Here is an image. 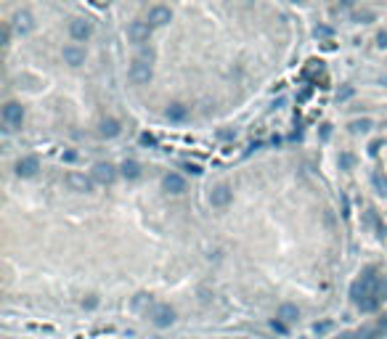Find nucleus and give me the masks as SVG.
<instances>
[{
    "mask_svg": "<svg viewBox=\"0 0 387 339\" xmlns=\"http://www.w3.org/2000/svg\"><path fill=\"white\" fill-rule=\"evenodd\" d=\"M377 289H379L377 271H374V268H369V271H366V273H363L358 281L353 283V289H350V297L355 299V302H361V299H366V297H371V294H377Z\"/></svg>",
    "mask_w": 387,
    "mask_h": 339,
    "instance_id": "obj_1",
    "label": "nucleus"
},
{
    "mask_svg": "<svg viewBox=\"0 0 387 339\" xmlns=\"http://www.w3.org/2000/svg\"><path fill=\"white\" fill-rule=\"evenodd\" d=\"M90 178L96 180V183H101V186H109V183L117 180V170H114L109 162H98V165L93 167Z\"/></svg>",
    "mask_w": 387,
    "mask_h": 339,
    "instance_id": "obj_2",
    "label": "nucleus"
},
{
    "mask_svg": "<svg viewBox=\"0 0 387 339\" xmlns=\"http://www.w3.org/2000/svg\"><path fill=\"white\" fill-rule=\"evenodd\" d=\"M151 321H154V326H157V329H167V326H173V323H175V310L170 305H157L151 310Z\"/></svg>",
    "mask_w": 387,
    "mask_h": 339,
    "instance_id": "obj_3",
    "label": "nucleus"
},
{
    "mask_svg": "<svg viewBox=\"0 0 387 339\" xmlns=\"http://www.w3.org/2000/svg\"><path fill=\"white\" fill-rule=\"evenodd\" d=\"M151 29H154V27L149 24V21H133V24L128 27V40L135 43V45H143L146 40H149Z\"/></svg>",
    "mask_w": 387,
    "mask_h": 339,
    "instance_id": "obj_4",
    "label": "nucleus"
},
{
    "mask_svg": "<svg viewBox=\"0 0 387 339\" xmlns=\"http://www.w3.org/2000/svg\"><path fill=\"white\" fill-rule=\"evenodd\" d=\"M3 119H5V125H8V130L19 127L21 119H24V109H21V104H16V101L5 104L3 106Z\"/></svg>",
    "mask_w": 387,
    "mask_h": 339,
    "instance_id": "obj_5",
    "label": "nucleus"
},
{
    "mask_svg": "<svg viewBox=\"0 0 387 339\" xmlns=\"http://www.w3.org/2000/svg\"><path fill=\"white\" fill-rule=\"evenodd\" d=\"M231 199H234V191H231V186H226V183H220V186H215L210 191V204L212 207H228Z\"/></svg>",
    "mask_w": 387,
    "mask_h": 339,
    "instance_id": "obj_6",
    "label": "nucleus"
},
{
    "mask_svg": "<svg viewBox=\"0 0 387 339\" xmlns=\"http://www.w3.org/2000/svg\"><path fill=\"white\" fill-rule=\"evenodd\" d=\"M130 80L135 85H143L151 80V64H146V61H133V66H130Z\"/></svg>",
    "mask_w": 387,
    "mask_h": 339,
    "instance_id": "obj_7",
    "label": "nucleus"
},
{
    "mask_svg": "<svg viewBox=\"0 0 387 339\" xmlns=\"http://www.w3.org/2000/svg\"><path fill=\"white\" fill-rule=\"evenodd\" d=\"M93 178H85V175L80 172H69L66 175V186L72 188V191H80V194H88V191H93Z\"/></svg>",
    "mask_w": 387,
    "mask_h": 339,
    "instance_id": "obj_8",
    "label": "nucleus"
},
{
    "mask_svg": "<svg viewBox=\"0 0 387 339\" xmlns=\"http://www.w3.org/2000/svg\"><path fill=\"white\" fill-rule=\"evenodd\" d=\"M173 21V11L167 8V5H154V8L149 11V24L151 27H165Z\"/></svg>",
    "mask_w": 387,
    "mask_h": 339,
    "instance_id": "obj_9",
    "label": "nucleus"
},
{
    "mask_svg": "<svg viewBox=\"0 0 387 339\" xmlns=\"http://www.w3.org/2000/svg\"><path fill=\"white\" fill-rule=\"evenodd\" d=\"M37 170H40V162H37L35 157H24L16 162V175L19 178H35Z\"/></svg>",
    "mask_w": 387,
    "mask_h": 339,
    "instance_id": "obj_10",
    "label": "nucleus"
},
{
    "mask_svg": "<svg viewBox=\"0 0 387 339\" xmlns=\"http://www.w3.org/2000/svg\"><path fill=\"white\" fill-rule=\"evenodd\" d=\"M162 186H165L167 194H183L186 191V178L178 175V172H167L165 180H162Z\"/></svg>",
    "mask_w": 387,
    "mask_h": 339,
    "instance_id": "obj_11",
    "label": "nucleus"
},
{
    "mask_svg": "<svg viewBox=\"0 0 387 339\" xmlns=\"http://www.w3.org/2000/svg\"><path fill=\"white\" fill-rule=\"evenodd\" d=\"M90 32H93V27L85 19H72L69 21V35H72L74 40H88Z\"/></svg>",
    "mask_w": 387,
    "mask_h": 339,
    "instance_id": "obj_12",
    "label": "nucleus"
},
{
    "mask_svg": "<svg viewBox=\"0 0 387 339\" xmlns=\"http://www.w3.org/2000/svg\"><path fill=\"white\" fill-rule=\"evenodd\" d=\"M13 27H16V32L19 35H29L35 29V19H32V13L29 11H19L16 16H13Z\"/></svg>",
    "mask_w": 387,
    "mask_h": 339,
    "instance_id": "obj_13",
    "label": "nucleus"
},
{
    "mask_svg": "<svg viewBox=\"0 0 387 339\" xmlns=\"http://www.w3.org/2000/svg\"><path fill=\"white\" fill-rule=\"evenodd\" d=\"M276 318H278V321H284L286 326H289V323H295V321L300 318V310H297V305H292V302L281 305V307H278V313H276Z\"/></svg>",
    "mask_w": 387,
    "mask_h": 339,
    "instance_id": "obj_14",
    "label": "nucleus"
},
{
    "mask_svg": "<svg viewBox=\"0 0 387 339\" xmlns=\"http://www.w3.org/2000/svg\"><path fill=\"white\" fill-rule=\"evenodd\" d=\"M64 61L69 66H80L85 61V51L77 48V45H66V48H64Z\"/></svg>",
    "mask_w": 387,
    "mask_h": 339,
    "instance_id": "obj_15",
    "label": "nucleus"
},
{
    "mask_svg": "<svg viewBox=\"0 0 387 339\" xmlns=\"http://www.w3.org/2000/svg\"><path fill=\"white\" fill-rule=\"evenodd\" d=\"M165 117L170 122H183L186 117H189V109H186L183 104H170L167 109H165Z\"/></svg>",
    "mask_w": 387,
    "mask_h": 339,
    "instance_id": "obj_16",
    "label": "nucleus"
},
{
    "mask_svg": "<svg viewBox=\"0 0 387 339\" xmlns=\"http://www.w3.org/2000/svg\"><path fill=\"white\" fill-rule=\"evenodd\" d=\"M98 133H101L104 138H117L122 133V127H120L117 119H104L101 125H98Z\"/></svg>",
    "mask_w": 387,
    "mask_h": 339,
    "instance_id": "obj_17",
    "label": "nucleus"
},
{
    "mask_svg": "<svg viewBox=\"0 0 387 339\" xmlns=\"http://www.w3.org/2000/svg\"><path fill=\"white\" fill-rule=\"evenodd\" d=\"M120 172L125 175L128 180H135V178H141V165H138V162H122Z\"/></svg>",
    "mask_w": 387,
    "mask_h": 339,
    "instance_id": "obj_18",
    "label": "nucleus"
},
{
    "mask_svg": "<svg viewBox=\"0 0 387 339\" xmlns=\"http://www.w3.org/2000/svg\"><path fill=\"white\" fill-rule=\"evenodd\" d=\"M379 302H382V299H379V294H371V297H366V299H361L358 307H361V313H374L377 307H379Z\"/></svg>",
    "mask_w": 387,
    "mask_h": 339,
    "instance_id": "obj_19",
    "label": "nucleus"
},
{
    "mask_svg": "<svg viewBox=\"0 0 387 339\" xmlns=\"http://www.w3.org/2000/svg\"><path fill=\"white\" fill-rule=\"evenodd\" d=\"M371 180H374V186H377L379 194L387 196V175L385 172H374V178H371Z\"/></svg>",
    "mask_w": 387,
    "mask_h": 339,
    "instance_id": "obj_20",
    "label": "nucleus"
},
{
    "mask_svg": "<svg viewBox=\"0 0 387 339\" xmlns=\"http://www.w3.org/2000/svg\"><path fill=\"white\" fill-rule=\"evenodd\" d=\"M353 133H369L371 130V119H355L353 125H350Z\"/></svg>",
    "mask_w": 387,
    "mask_h": 339,
    "instance_id": "obj_21",
    "label": "nucleus"
},
{
    "mask_svg": "<svg viewBox=\"0 0 387 339\" xmlns=\"http://www.w3.org/2000/svg\"><path fill=\"white\" fill-rule=\"evenodd\" d=\"M355 165V157H353V154H339V167H342V170H350Z\"/></svg>",
    "mask_w": 387,
    "mask_h": 339,
    "instance_id": "obj_22",
    "label": "nucleus"
},
{
    "mask_svg": "<svg viewBox=\"0 0 387 339\" xmlns=\"http://www.w3.org/2000/svg\"><path fill=\"white\" fill-rule=\"evenodd\" d=\"M366 226H377L379 230H382V226H379V220H377V215H374V210H369V212H366Z\"/></svg>",
    "mask_w": 387,
    "mask_h": 339,
    "instance_id": "obj_23",
    "label": "nucleus"
},
{
    "mask_svg": "<svg viewBox=\"0 0 387 339\" xmlns=\"http://www.w3.org/2000/svg\"><path fill=\"white\" fill-rule=\"evenodd\" d=\"M377 331H379V337H387V315H382V318H379Z\"/></svg>",
    "mask_w": 387,
    "mask_h": 339,
    "instance_id": "obj_24",
    "label": "nucleus"
},
{
    "mask_svg": "<svg viewBox=\"0 0 387 339\" xmlns=\"http://www.w3.org/2000/svg\"><path fill=\"white\" fill-rule=\"evenodd\" d=\"M377 294H379V299H387V276L382 281H379V289H377Z\"/></svg>",
    "mask_w": 387,
    "mask_h": 339,
    "instance_id": "obj_25",
    "label": "nucleus"
},
{
    "mask_svg": "<svg viewBox=\"0 0 387 339\" xmlns=\"http://www.w3.org/2000/svg\"><path fill=\"white\" fill-rule=\"evenodd\" d=\"M141 61L151 64V61H154V51H151V48H141Z\"/></svg>",
    "mask_w": 387,
    "mask_h": 339,
    "instance_id": "obj_26",
    "label": "nucleus"
},
{
    "mask_svg": "<svg viewBox=\"0 0 387 339\" xmlns=\"http://www.w3.org/2000/svg\"><path fill=\"white\" fill-rule=\"evenodd\" d=\"M270 326H273V331H278V334H286V323H284V321L273 318V323H270Z\"/></svg>",
    "mask_w": 387,
    "mask_h": 339,
    "instance_id": "obj_27",
    "label": "nucleus"
},
{
    "mask_svg": "<svg viewBox=\"0 0 387 339\" xmlns=\"http://www.w3.org/2000/svg\"><path fill=\"white\" fill-rule=\"evenodd\" d=\"M183 170H189L191 175H199V172H202V167H199V165H194V162H186Z\"/></svg>",
    "mask_w": 387,
    "mask_h": 339,
    "instance_id": "obj_28",
    "label": "nucleus"
},
{
    "mask_svg": "<svg viewBox=\"0 0 387 339\" xmlns=\"http://www.w3.org/2000/svg\"><path fill=\"white\" fill-rule=\"evenodd\" d=\"M353 96V88H342V90H339V93H337V98H339V101H347V98H350Z\"/></svg>",
    "mask_w": 387,
    "mask_h": 339,
    "instance_id": "obj_29",
    "label": "nucleus"
},
{
    "mask_svg": "<svg viewBox=\"0 0 387 339\" xmlns=\"http://www.w3.org/2000/svg\"><path fill=\"white\" fill-rule=\"evenodd\" d=\"M379 149H382V141H371V146H369V154H371V157H377V154H379Z\"/></svg>",
    "mask_w": 387,
    "mask_h": 339,
    "instance_id": "obj_30",
    "label": "nucleus"
},
{
    "mask_svg": "<svg viewBox=\"0 0 387 339\" xmlns=\"http://www.w3.org/2000/svg\"><path fill=\"white\" fill-rule=\"evenodd\" d=\"M146 302H151V297H146V294H138V297H135V302H133V305H135V307H143Z\"/></svg>",
    "mask_w": 387,
    "mask_h": 339,
    "instance_id": "obj_31",
    "label": "nucleus"
},
{
    "mask_svg": "<svg viewBox=\"0 0 387 339\" xmlns=\"http://www.w3.org/2000/svg\"><path fill=\"white\" fill-rule=\"evenodd\" d=\"M331 29L329 27H316V37H329Z\"/></svg>",
    "mask_w": 387,
    "mask_h": 339,
    "instance_id": "obj_32",
    "label": "nucleus"
},
{
    "mask_svg": "<svg viewBox=\"0 0 387 339\" xmlns=\"http://www.w3.org/2000/svg\"><path fill=\"white\" fill-rule=\"evenodd\" d=\"M355 19H358V21H371L374 16H371V13H366V11H363V13H355Z\"/></svg>",
    "mask_w": 387,
    "mask_h": 339,
    "instance_id": "obj_33",
    "label": "nucleus"
},
{
    "mask_svg": "<svg viewBox=\"0 0 387 339\" xmlns=\"http://www.w3.org/2000/svg\"><path fill=\"white\" fill-rule=\"evenodd\" d=\"M377 43L382 45V48H387V32H379V37H377Z\"/></svg>",
    "mask_w": 387,
    "mask_h": 339,
    "instance_id": "obj_34",
    "label": "nucleus"
},
{
    "mask_svg": "<svg viewBox=\"0 0 387 339\" xmlns=\"http://www.w3.org/2000/svg\"><path fill=\"white\" fill-rule=\"evenodd\" d=\"M321 135L329 138V135H331V127H329V125H321Z\"/></svg>",
    "mask_w": 387,
    "mask_h": 339,
    "instance_id": "obj_35",
    "label": "nucleus"
},
{
    "mask_svg": "<svg viewBox=\"0 0 387 339\" xmlns=\"http://www.w3.org/2000/svg\"><path fill=\"white\" fill-rule=\"evenodd\" d=\"M64 159H66V162H74V159H77V154H74V151H66V154H64Z\"/></svg>",
    "mask_w": 387,
    "mask_h": 339,
    "instance_id": "obj_36",
    "label": "nucleus"
},
{
    "mask_svg": "<svg viewBox=\"0 0 387 339\" xmlns=\"http://www.w3.org/2000/svg\"><path fill=\"white\" fill-rule=\"evenodd\" d=\"M218 135H220V138H234V133H231V130H220Z\"/></svg>",
    "mask_w": 387,
    "mask_h": 339,
    "instance_id": "obj_37",
    "label": "nucleus"
},
{
    "mask_svg": "<svg viewBox=\"0 0 387 339\" xmlns=\"http://www.w3.org/2000/svg\"><path fill=\"white\" fill-rule=\"evenodd\" d=\"M141 141H143V143H154V138H151L149 133H143V135H141Z\"/></svg>",
    "mask_w": 387,
    "mask_h": 339,
    "instance_id": "obj_38",
    "label": "nucleus"
},
{
    "mask_svg": "<svg viewBox=\"0 0 387 339\" xmlns=\"http://www.w3.org/2000/svg\"><path fill=\"white\" fill-rule=\"evenodd\" d=\"M339 339H355V334H342V337H339Z\"/></svg>",
    "mask_w": 387,
    "mask_h": 339,
    "instance_id": "obj_39",
    "label": "nucleus"
},
{
    "mask_svg": "<svg viewBox=\"0 0 387 339\" xmlns=\"http://www.w3.org/2000/svg\"><path fill=\"white\" fill-rule=\"evenodd\" d=\"M295 3H303V0H295Z\"/></svg>",
    "mask_w": 387,
    "mask_h": 339,
    "instance_id": "obj_40",
    "label": "nucleus"
},
{
    "mask_svg": "<svg viewBox=\"0 0 387 339\" xmlns=\"http://www.w3.org/2000/svg\"><path fill=\"white\" fill-rule=\"evenodd\" d=\"M154 339H162V337H154Z\"/></svg>",
    "mask_w": 387,
    "mask_h": 339,
    "instance_id": "obj_41",
    "label": "nucleus"
}]
</instances>
